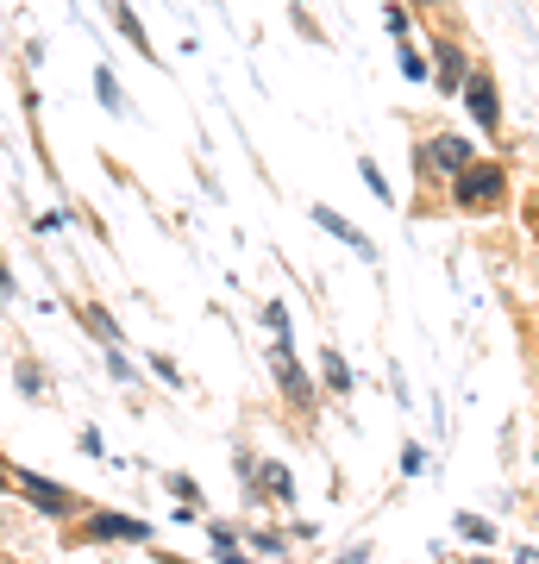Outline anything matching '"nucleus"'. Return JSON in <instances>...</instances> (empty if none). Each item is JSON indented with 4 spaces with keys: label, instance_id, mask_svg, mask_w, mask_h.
Returning a JSON list of instances; mask_svg holds the SVG:
<instances>
[{
    "label": "nucleus",
    "instance_id": "5",
    "mask_svg": "<svg viewBox=\"0 0 539 564\" xmlns=\"http://www.w3.org/2000/svg\"><path fill=\"white\" fill-rule=\"evenodd\" d=\"M95 88H101V101H107L113 113H120V107H126V101H120V82H113V76H107V69H101V76H95Z\"/></svg>",
    "mask_w": 539,
    "mask_h": 564
},
{
    "label": "nucleus",
    "instance_id": "6",
    "mask_svg": "<svg viewBox=\"0 0 539 564\" xmlns=\"http://www.w3.org/2000/svg\"><path fill=\"white\" fill-rule=\"evenodd\" d=\"M326 383H333V389H345V383H351V376H345V364L333 358V351H326Z\"/></svg>",
    "mask_w": 539,
    "mask_h": 564
},
{
    "label": "nucleus",
    "instance_id": "3",
    "mask_svg": "<svg viewBox=\"0 0 539 564\" xmlns=\"http://www.w3.org/2000/svg\"><path fill=\"white\" fill-rule=\"evenodd\" d=\"M502 188V170H471V176H458V195L464 201H489Z\"/></svg>",
    "mask_w": 539,
    "mask_h": 564
},
{
    "label": "nucleus",
    "instance_id": "4",
    "mask_svg": "<svg viewBox=\"0 0 539 564\" xmlns=\"http://www.w3.org/2000/svg\"><path fill=\"white\" fill-rule=\"evenodd\" d=\"M433 157L445 170H464V163H471V145H464V138H433Z\"/></svg>",
    "mask_w": 539,
    "mask_h": 564
},
{
    "label": "nucleus",
    "instance_id": "2",
    "mask_svg": "<svg viewBox=\"0 0 539 564\" xmlns=\"http://www.w3.org/2000/svg\"><path fill=\"white\" fill-rule=\"evenodd\" d=\"M471 113H477V120H483L489 132H496L502 113H496V88H489V76H471Z\"/></svg>",
    "mask_w": 539,
    "mask_h": 564
},
{
    "label": "nucleus",
    "instance_id": "1",
    "mask_svg": "<svg viewBox=\"0 0 539 564\" xmlns=\"http://www.w3.org/2000/svg\"><path fill=\"white\" fill-rule=\"evenodd\" d=\"M314 220H320L326 232H333V239H345L351 251H364V257H370V239H364V232H358V226H345V220L333 214V207H314Z\"/></svg>",
    "mask_w": 539,
    "mask_h": 564
}]
</instances>
